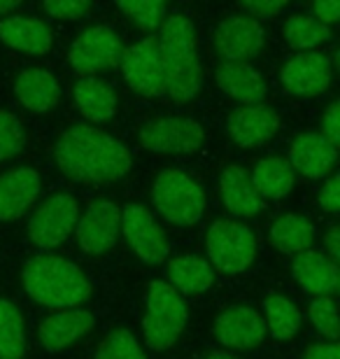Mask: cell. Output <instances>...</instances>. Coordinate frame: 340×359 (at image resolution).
I'll list each match as a JSON object with an SVG mask.
<instances>
[{
  "instance_id": "obj_1",
  "label": "cell",
  "mask_w": 340,
  "mask_h": 359,
  "mask_svg": "<svg viewBox=\"0 0 340 359\" xmlns=\"http://www.w3.org/2000/svg\"><path fill=\"white\" fill-rule=\"evenodd\" d=\"M56 166L75 182H117L133 168V156L124 142L98 126L77 124L63 131L54 147Z\"/></svg>"
},
{
  "instance_id": "obj_2",
  "label": "cell",
  "mask_w": 340,
  "mask_h": 359,
  "mask_svg": "<svg viewBox=\"0 0 340 359\" xmlns=\"http://www.w3.org/2000/svg\"><path fill=\"white\" fill-rule=\"evenodd\" d=\"M154 40L165 68V96L175 105L189 103L200 89L198 38L191 19L184 14H170Z\"/></svg>"
},
{
  "instance_id": "obj_3",
  "label": "cell",
  "mask_w": 340,
  "mask_h": 359,
  "mask_svg": "<svg viewBox=\"0 0 340 359\" xmlns=\"http://www.w3.org/2000/svg\"><path fill=\"white\" fill-rule=\"evenodd\" d=\"M21 283L35 304L54 311L79 308L93 294L84 271L59 255H38L31 259L21 273Z\"/></svg>"
},
{
  "instance_id": "obj_4",
  "label": "cell",
  "mask_w": 340,
  "mask_h": 359,
  "mask_svg": "<svg viewBox=\"0 0 340 359\" xmlns=\"http://www.w3.org/2000/svg\"><path fill=\"white\" fill-rule=\"evenodd\" d=\"M186 327V304L165 280H154L144 290V318L142 336L144 343L163 353L175 346L179 334Z\"/></svg>"
},
{
  "instance_id": "obj_5",
  "label": "cell",
  "mask_w": 340,
  "mask_h": 359,
  "mask_svg": "<svg viewBox=\"0 0 340 359\" xmlns=\"http://www.w3.org/2000/svg\"><path fill=\"white\" fill-rule=\"evenodd\" d=\"M151 203L170 224L191 226L205 212V191L184 170L168 168L156 175L151 184Z\"/></svg>"
},
{
  "instance_id": "obj_6",
  "label": "cell",
  "mask_w": 340,
  "mask_h": 359,
  "mask_svg": "<svg viewBox=\"0 0 340 359\" xmlns=\"http://www.w3.org/2000/svg\"><path fill=\"white\" fill-rule=\"evenodd\" d=\"M208 264L224 276H238L257 259V236L236 219H217L205 233Z\"/></svg>"
},
{
  "instance_id": "obj_7",
  "label": "cell",
  "mask_w": 340,
  "mask_h": 359,
  "mask_svg": "<svg viewBox=\"0 0 340 359\" xmlns=\"http://www.w3.org/2000/svg\"><path fill=\"white\" fill-rule=\"evenodd\" d=\"M79 219V203L72 194H56L47 198L28 222V236L38 248L52 250L63 245L75 233Z\"/></svg>"
},
{
  "instance_id": "obj_8",
  "label": "cell",
  "mask_w": 340,
  "mask_h": 359,
  "mask_svg": "<svg viewBox=\"0 0 340 359\" xmlns=\"http://www.w3.org/2000/svg\"><path fill=\"white\" fill-rule=\"evenodd\" d=\"M119 231L124 233L135 257L144 264H161L168 259L170 245L165 231L154 219V215L142 203H126L121 208Z\"/></svg>"
},
{
  "instance_id": "obj_9",
  "label": "cell",
  "mask_w": 340,
  "mask_h": 359,
  "mask_svg": "<svg viewBox=\"0 0 340 359\" xmlns=\"http://www.w3.org/2000/svg\"><path fill=\"white\" fill-rule=\"evenodd\" d=\"M203 140V126L191 117H156L140 128V145L156 154H193Z\"/></svg>"
},
{
  "instance_id": "obj_10",
  "label": "cell",
  "mask_w": 340,
  "mask_h": 359,
  "mask_svg": "<svg viewBox=\"0 0 340 359\" xmlns=\"http://www.w3.org/2000/svg\"><path fill=\"white\" fill-rule=\"evenodd\" d=\"M119 68L126 84L135 93L147 98L165 96V68L154 38H144L124 49Z\"/></svg>"
},
{
  "instance_id": "obj_11",
  "label": "cell",
  "mask_w": 340,
  "mask_h": 359,
  "mask_svg": "<svg viewBox=\"0 0 340 359\" xmlns=\"http://www.w3.org/2000/svg\"><path fill=\"white\" fill-rule=\"evenodd\" d=\"M124 54L117 31L107 24L91 26L72 42L68 61L79 75H96L100 70L114 68Z\"/></svg>"
},
{
  "instance_id": "obj_12",
  "label": "cell",
  "mask_w": 340,
  "mask_h": 359,
  "mask_svg": "<svg viewBox=\"0 0 340 359\" xmlns=\"http://www.w3.org/2000/svg\"><path fill=\"white\" fill-rule=\"evenodd\" d=\"M121 208L112 201H96L79 215L75 238L86 255H103L117 243Z\"/></svg>"
},
{
  "instance_id": "obj_13",
  "label": "cell",
  "mask_w": 340,
  "mask_h": 359,
  "mask_svg": "<svg viewBox=\"0 0 340 359\" xmlns=\"http://www.w3.org/2000/svg\"><path fill=\"white\" fill-rule=\"evenodd\" d=\"M334 70L324 54L301 52L282 66L280 82L292 96H320L329 89Z\"/></svg>"
},
{
  "instance_id": "obj_14",
  "label": "cell",
  "mask_w": 340,
  "mask_h": 359,
  "mask_svg": "<svg viewBox=\"0 0 340 359\" xmlns=\"http://www.w3.org/2000/svg\"><path fill=\"white\" fill-rule=\"evenodd\" d=\"M226 131L236 145L257 149V147L268 145V142L275 138V133L280 131V117L273 107L264 105V103L240 105L229 117Z\"/></svg>"
},
{
  "instance_id": "obj_15",
  "label": "cell",
  "mask_w": 340,
  "mask_h": 359,
  "mask_svg": "<svg viewBox=\"0 0 340 359\" xmlns=\"http://www.w3.org/2000/svg\"><path fill=\"white\" fill-rule=\"evenodd\" d=\"M212 334L224 350H252L266 339V325L254 308L233 306L215 320Z\"/></svg>"
},
{
  "instance_id": "obj_16",
  "label": "cell",
  "mask_w": 340,
  "mask_h": 359,
  "mask_svg": "<svg viewBox=\"0 0 340 359\" xmlns=\"http://www.w3.org/2000/svg\"><path fill=\"white\" fill-rule=\"evenodd\" d=\"M264 47V28L243 14L224 19L215 31V49L224 61H247Z\"/></svg>"
},
{
  "instance_id": "obj_17",
  "label": "cell",
  "mask_w": 340,
  "mask_h": 359,
  "mask_svg": "<svg viewBox=\"0 0 340 359\" xmlns=\"http://www.w3.org/2000/svg\"><path fill=\"white\" fill-rule=\"evenodd\" d=\"M338 147H331L320 133H301L289 147V166L308 180H327L334 173Z\"/></svg>"
},
{
  "instance_id": "obj_18",
  "label": "cell",
  "mask_w": 340,
  "mask_h": 359,
  "mask_svg": "<svg viewBox=\"0 0 340 359\" xmlns=\"http://www.w3.org/2000/svg\"><path fill=\"white\" fill-rule=\"evenodd\" d=\"M96 327V318L82 308L56 311L38 325V339L47 353H61Z\"/></svg>"
},
{
  "instance_id": "obj_19",
  "label": "cell",
  "mask_w": 340,
  "mask_h": 359,
  "mask_svg": "<svg viewBox=\"0 0 340 359\" xmlns=\"http://www.w3.org/2000/svg\"><path fill=\"white\" fill-rule=\"evenodd\" d=\"M42 177L33 168H12L0 175V222L19 219L40 196Z\"/></svg>"
},
{
  "instance_id": "obj_20",
  "label": "cell",
  "mask_w": 340,
  "mask_h": 359,
  "mask_svg": "<svg viewBox=\"0 0 340 359\" xmlns=\"http://www.w3.org/2000/svg\"><path fill=\"white\" fill-rule=\"evenodd\" d=\"M0 42L14 52L28 56H45L54 45V35L42 19L24 17V14H12L0 21Z\"/></svg>"
},
{
  "instance_id": "obj_21",
  "label": "cell",
  "mask_w": 340,
  "mask_h": 359,
  "mask_svg": "<svg viewBox=\"0 0 340 359\" xmlns=\"http://www.w3.org/2000/svg\"><path fill=\"white\" fill-rule=\"evenodd\" d=\"M215 80L217 87L240 105H259L266 98V80L250 61H224Z\"/></svg>"
},
{
  "instance_id": "obj_22",
  "label": "cell",
  "mask_w": 340,
  "mask_h": 359,
  "mask_svg": "<svg viewBox=\"0 0 340 359\" xmlns=\"http://www.w3.org/2000/svg\"><path fill=\"white\" fill-rule=\"evenodd\" d=\"M14 93H17V100L28 112L45 114L59 105L61 84L49 70L28 68L19 73L17 82H14Z\"/></svg>"
},
{
  "instance_id": "obj_23",
  "label": "cell",
  "mask_w": 340,
  "mask_h": 359,
  "mask_svg": "<svg viewBox=\"0 0 340 359\" xmlns=\"http://www.w3.org/2000/svg\"><path fill=\"white\" fill-rule=\"evenodd\" d=\"M292 271L296 283L313 297H331L338 287V264L317 250L296 255Z\"/></svg>"
},
{
  "instance_id": "obj_24",
  "label": "cell",
  "mask_w": 340,
  "mask_h": 359,
  "mask_svg": "<svg viewBox=\"0 0 340 359\" xmlns=\"http://www.w3.org/2000/svg\"><path fill=\"white\" fill-rule=\"evenodd\" d=\"M165 283L175 290L179 297H196V294L208 292L215 285V269L208 259L198 255H179L172 257L165 266Z\"/></svg>"
},
{
  "instance_id": "obj_25",
  "label": "cell",
  "mask_w": 340,
  "mask_h": 359,
  "mask_svg": "<svg viewBox=\"0 0 340 359\" xmlns=\"http://www.w3.org/2000/svg\"><path fill=\"white\" fill-rule=\"evenodd\" d=\"M72 98L82 117L91 124H103L117 114V96L98 77H82L72 87Z\"/></svg>"
},
{
  "instance_id": "obj_26",
  "label": "cell",
  "mask_w": 340,
  "mask_h": 359,
  "mask_svg": "<svg viewBox=\"0 0 340 359\" xmlns=\"http://www.w3.org/2000/svg\"><path fill=\"white\" fill-rule=\"evenodd\" d=\"M219 194L224 208L236 217H254L261 210V198L257 196L250 175L240 166L224 168L219 177Z\"/></svg>"
},
{
  "instance_id": "obj_27",
  "label": "cell",
  "mask_w": 340,
  "mask_h": 359,
  "mask_svg": "<svg viewBox=\"0 0 340 359\" xmlns=\"http://www.w3.org/2000/svg\"><path fill=\"white\" fill-rule=\"evenodd\" d=\"M250 182L254 187L259 198H285L289 191L294 189L296 173L289 166L285 156H266V159L257 161L252 168Z\"/></svg>"
},
{
  "instance_id": "obj_28",
  "label": "cell",
  "mask_w": 340,
  "mask_h": 359,
  "mask_svg": "<svg viewBox=\"0 0 340 359\" xmlns=\"http://www.w3.org/2000/svg\"><path fill=\"white\" fill-rule=\"evenodd\" d=\"M271 243L285 255H301L313 250L315 243V226L306 217L296 212H287L273 222L271 226Z\"/></svg>"
},
{
  "instance_id": "obj_29",
  "label": "cell",
  "mask_w": 340,
  "mask_h": 359,
  "mask_svg": "<svg viewBox=\"0 0 340 359\" xmlns=\"http://www.w3.org/2000/svg\"><path fill=\"white\" fill-rule=\"evenodd\" d=\"M264 311H266V320H264L266 332L275 341H289L299 334V329L303 325V315L294 301L275 294V297L266 299Z\"/></svg>"
},
{
  "instance_id": "obj_30",
  "label": "cell",
  "mask_w": 340,
  "mask_h": 359,
  "mask_svg": "<svg viewBox=\"0 0 340 359\" xmlns=\"http://www.w3.org/2000/svg\"><path fill=\"white\" fill-rule=\"evenodd\" d=\"M26 322L12 301L0 299V359H24Z\"/></svg>"
},
{
  "instance_id": "obj_31",
  "label": "cell",
  "mask_w": 340,
  "mask_h": 359,
  "mask_svg": "<svg viewBox=\"0 0 340 359\" xmlns=\"http://www.w3.org/2000/svg\"><path fill=\"white\" fill-rule=\"evenodd\" d=\"M282 35H285L287 45L299 49V52H310V49L320 47L322 42H327L331 38V28L320 24L315 17L310 14H292L285 21V28H282Z\"/></svg>"
},
{
  "instance_id": "obj_32",
  "label": "cell",
  "mask_w": 340,
  "mask_h": 359,
  "mask_svg": "<svg viewBox=\"0 0 340 359\" xmlns=\"http://www.w3.org/2000/svg\"><path fill=\"white\" fill-rule=\"evenodd\" d=\"M119 10L131 19L142 31H158L165 19L170 17V7L158 0H131V3H119Z\"/></svg>"
},
{
  "instance_id": "obj_33",
  "label": "cell",
  "mask_w": 340,
  "mask_h": 359,
  "mask_svg": "<svg viewBox=\"0 0 340 359\" xmlns=\"http://www.w3.org/2000/svg\"><path fill=\"white\" fill-rule=\"evenodd\" d=\"M93 359H147L128 329H114L98 343Z\"/></svg>"
},
{
  "instance_id": "obj_34",
  "label": "cell",
  "mask_w": 340,
  "mask_h": 359,
  "mask_svg": "<svg viewBox=\"0 0 340 359\" xmlns=\"http://www.w3.org/2000/svg\"><path fill=\"white\" fill-rule=\"evenodd\" d=\"M26 145V131L17 114L0 110V161L17 156Z\"/></svg>"
},
{
  "instance_id": "obj_35",
  "label": "cell",
  "mask_w": 340,
  "mask_h": 359,
  "mask_svg": "<svg viewBox=\"0 0 340 359\" xmlns=\"http://www.w3.org/2000/svg\"><path fill=\"white\" fill-rule=\"evenodd\" d=\"M308 318L329 343L338 341V311L331 297H317L308 308Z\"/></svg>"
},
{
  "instance_id": "obj_36",
  "label": "cell",
  "mask_w": 340,
  "mask_h": 359,
  "mask_svg": "<svg viewBox=\"0 0 340 359\" xmlns=\"http://www.w3.org/2000/svg\"><path fill=\"white\" fill-rule=\"evenodd\" d=\"M40 10L49 14L52 19H63V21H77V19H82L86 17L91 10H93V5L91 3H86V0H49V3H42L40 5Z\"/></svg>"
},
{
  "instance_id": "obj_37",
  "label": "cell",
  "mask_w": 340,
  "mask_h": 359,
  "mask_svg": "<svg viewBox=\"0 0 340 359\" xmlns=\"http://www.w3.org/2000/svg\"><path fill=\"white\" fill-rule=\"evenodd\" d=\"M287 3H275V0H252V3H240L238 10L243 12V17H247L252 21H261V19H275L280 12H285Z\"/></svg>"
},
{
  "instance_id": "obj_38",
  "label": "cell",
  "mask_w": 340,
  "mask_h": 359,
  "mask_svg": "<svg viewBox=\"0 0 340 359\" xmlns=\"http://www.w3.org/2000/svg\"><path fill=\"white\" fill-rule=\"evenodd\" d=\"M320 135L329 142L331 147H338V142H340V126H338V103H336V100L322 112Z\"/></svg>"
},
{
  "instance_id": "obj_39",
  "label": "cell",
  "mask_w": 340,
  "mask_h": 359,
  "mask_svg": "<svg viewBox=\"0 0 340 359\" xmlns=\"http://www.w3.org/2000/svg\"><path fill=\"white\" fill-rule=\"evenodd\" d=\"M338 184H340L338 175H329L327 180H324V184L320 189V205H322V210L329 212V215H338V210H340Z\"/></svg>"
},
{
  "instance_id": "obj_40",
  "label": "cell",
  "mask_w": 340,
  "mask_h": 359,
  "mask_svg": "<svg viewBox=\"0 0 340 359\" xmlns=\"http://www.w3.org/2000/svg\"><path fill=\"white\" fill-rule=\"evenodd\" d=\"M310 17H315L320 24H324L329 28L331 24H336L338 17H340V3L338 0H322V3H315Z\"/></svg>"
},
{
  "instance_id": "obj_41",
  "label": "cell",
  "mask_w": 340,
  "mask_h": 359,
  "mask_svg": "<svg viewBox=\"0 0 340 359\" xmlns=\"http://www.w3.org/2000/svg\"><path fill=\"white\" fill-rule=\"evenodd\" d=\"M303 359H338V346L336 343H329V341L313 343V346L306 348Z\"/></svg>"
},
{
  "instance_id": "obj_42",
  "label": "cell",
  "mask_w": 340,
  "mask_h": 359,
  "mask_svg": "<svg viewBox=\"0 0 340 359\" xmlns=\"http://www.w3.org/2000/svg\"><path fill=\"white\" fill-rule=\"evenodd\" d=\"M324 255H327L334 264L338 262V255H340V233H338V224H329L327 233H324Z\"/></svg>"
},
{
  "instance_id": "obj_43",
  "label": "cell",
  "mask_w": 340,
  "mask_h": 359,
  "mask_svg": "<svg viewBox=\"0 0 340 359\" xmlns=\"http://www.w3.org/2000/svg\"><path fill=\"white\" fill-rule=\"evenodd\" d=\"M19 10H21V3H5V0H0V21L12 17V14Z\"/></svg>"
},
{
  "instance_id": "obj_44",
  "label": "cell",
  "mask_w": 340,
  "mask_h": 359,
  "mask_svg": "<svg viewBox=\"0 0 340 359\" xmlns=\"http://www.w3.org/2000/svg\"><path fill=\"white\" fill-rule=\"evenodd\" d=\"M205 359H240L238 355H233L231 350H212Z\"/></svg>"
}]
</instances>
